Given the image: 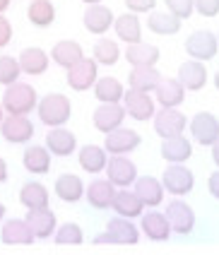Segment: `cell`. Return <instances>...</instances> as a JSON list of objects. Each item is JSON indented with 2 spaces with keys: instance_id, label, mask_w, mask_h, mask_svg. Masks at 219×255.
I'll use <instances>...</instances> for the list:
<instances>
[{
  "instance_id": "6da1fadb",
  "label": "cell",
  "mask_w": 219,
  "mask_h": 255,
  "mask_svg": "<svg viewBox=\"0 0 219 255\" xmlns=\"http://www.w3.org/2000/svg\"><path fill=\"white\" fill-rule=\"evenodd\" d=\"M2 111L12 116H29L31 111H36V104H39V94L29 82H12V85L5 87L2 92Z\"/></svg>"
},
{
  "instance_id": "7a4b0ae2",
  "label": "cell",
  "mask_w": 219,
  "mask_h": 255,
  "mask_svg": "<svg viewBox=\"0 0 219 255\" xmlns=\"http://www.w3.org/2000/svg\"><path fill=\"white\" fill-rule=\"evenodd\" d=\"M36 116L39 121L44 123L46 128H58V126H65L73 116V104L65 94L60 92H51L39 99L36 104Z\"/></svg>"
},
{
  "instance_id": "3957f363",
  "label": "cell",
  "mask_w": 219,
  "mask_h": 255,
  "mask_svg": "<svg viewBox=\"0 0 219 255\" xmlns=\"http://www.w3.org/2000/svg\"><path fill=\"white\" fill-rule=\"evenodd\" d=\"M159 181L164 185V193H169L174 198H186L195 188V173L186 164H169Z\"/></svg>"
},
{
  "instance_id": "277c9868",
  "label": "cell",
  "mask_w": 219,
  "mask_h": 255,
  "mask_svg": "<svg viewBox=\"0 0 219 255\" xmlns=\"http://www.w3.org/2000/svg\"><path fill=\"white\" fill-rule=\"evenodd\" d=\"M120 106L125 109V116H130L132 121H137V123L152 121V116H154V111H157L154 94H149V92H140V89H130V87L123 92Z\"/></svg>"
},
{
  "instance_id": "5b68a950",
  "label": "cell",
  "mask_w": 219,
  "mask_h": 255,
  "mask_svg": "<svg viewBox=\"0 0 219 255\" xmlns=\"http://www.w3.org/2000/svg\"><path fill=\"white\" fill-rule=\"evenodd\" d=\"M164 214L169 219L171 234H176V236H190L195 231V210L190 207L186 200L181 198L169 200L166 207H164Z\"/></svg>"
},
{
  "instance_id": "8992f818",
  "label": "cell",
  "mask_w": 219,
  "mask_h": 255,
  "mask_svg": "<svg viewBox=\"0 0 219 255\" xmlns=\"http://www.w3.org/2000/svg\"><path fill=\"white\" fill-rule=\"evenodd\" d=\"M186 53H188V58L203 60V63L217 58V53H219L217 34L210 31V29H195V31H190L188 39H186Z\"/></svg>"
},
{
  "instance_id": "52a82bcc",
  "label": "cell",
  "mask_w": 219,
  "mask_h": 255,
  "mask_svg": "<svg viewBox=\"0 0 219 255\" xmlns=\"http://www.w3.org/2000/svg\"><path fill=\"white\" fill-rule=\"evenodd\" d=\"M188 130L190 137L200 147H212L219 137V118L210 111H198L193 118H188Z\"/></svg>"
},
{
  "instance_id": "ba28073f",
  "label": "cell",
  "mask_w": 219,
  "mask_h": 255,
  "mask_svg": "<svg viewBox=\"0 0 219 255\" xmlns=\"http://www.w3.org/2000/svg\"><path fill=\"white\" fill-rule=\"evenodd\" d=\"M104 171H106V178L116 185V188H130V185L135 183V178L140 176L135 161L128 159V154H111Z\"/></svg>"
},
{
  "instance_id": "9c48e42d",
  "label": "cell",
  "mask_w": 219,
  "mask_h": 255,
  "mask_svg": "<svg viewBox=\"0 0 219 255\" xmlns=\"http://www.w3.org/2000/svg\"><path fill=\"white\" fill-rule=\"evenodd\" d=\"M152 126H154V132L159 135L161 140L166 137H174V135H181L186 132L188 128V118L181 114L178 109H157L154 116H152Z\"/></svg>"
},
{
  "instance_id": "30bf717a",
  "label": "cell",
  "mask_w": 219,
  "mask_h": 255,
  "mask_svg": "<svg viewBox=\"0 0 219 255\" xmlns=\"http://www.w3.org/2000/svg\"><path fill=\"white\" fill-rule=\"evenodd\" d=\"M97 77H99V63L94 60V58H82V60H77L73 68H68V87L73 89V92H87L94 87L97 82Z\"/></svg>"
},
{
  "instance_id": "8fae6325",
  "label": "cell",
  "mask_w": 219,
  "mask_h": 255,
  "mask_svg": "<svg viewBox=\"0 0 219 255\" xmlns=\"http://www.w3.org/2000/svg\"><path fill=\"white\" fill-rule=\"evenodd\" d=\"M140 132L137 130H132V128H125L120 126L116 130H111V132H106V140H104V149L111 154H132L137 147H140Z\"/></svg>"
},
{
  "instance_id": "7c38bea8",
  "label": "cell",
  "mask_w": 219,
  "mask_h": 255,
  "mask_svg": "<svg viewBox=\"0 0 219 255\" xmlns=\"http://www.w3.org/2000/svg\"><path fill=\"white\" fill-rule=\"evenodd\" d=\"M140 234H145V239H149V241H154V243L169 241L174 236L166 214L159 212L157 207H149V212L140 214Z\"/></svg>"
},
{
  "instance_id": "4fadbf2b",
  "label": "cell",
  "mask_w": 219,
  "mask_h": 255,
  "mask_svg": "<svg viewBox=\"0 0 219 255\" xmlns=\"http://www.w3.org/2000/svg\"><path fill=\"white\" fill-rule=\"evenodd\" d=\"M0 135H2L5 142L27 144L34 137V123L29 121V116L7 114V118H2V123H0Z\"/></svg>"
},
{
  "instance_id": "5bb4252c",
  "label": "cell",
  "mask_w": 219,
  "mask_h": 255,
  "mask_svg": "<svg viewBox=\"0 0 219 255\" xmlns=\"http://www.w3.org/2000/svg\"><path fill=\"white\" fill-rule=\"evenodd\" d=\"M176 80L186 87V92H200L207 87V65L203 60H195V58H188L178 65V72H176Z\"/></svg>"
},
{
  "instance_id": "9a60e30c",
  "label": "cell",
  "mask_w": 219,
  "mask_h": 255,
  "mask_svg": "<svg viewBox=\"0 0 219 255\" xmlns=\"http://www.w3.org/2000/svg\"><path fill=\"white\" fill-rule=\"evenodd\" d=\"M152 94H154L157 106H161V109H178L186 101V87L181 85L176 77H164L161 75L159 85H157V89Z\"/></svg>"
},
{
  "instance_id": "2e32d148",
  "label": "cell",
  "mask_w": 219,
  "mask_h": 255,
  "mask_svg": "<svg viewBox=\"0 0 219 255\" xmlns=\"http://www.w3.org/2000/svg\"><path fill=\"white\" fill-rule=\"evenodd\" d=\"M113 19H116L113 10L109 5H102V2L89 5L87 10H85V14H82L85 29H87L89 34H94V36H104L109 29L113 27Z\"/></svg>"
},
{
  "instance_id": "e0dca14e",
  "label": "cell",
  "mask_w": 219,
  "mask_h": 255,
  "mask_svg": "<svg viewBox=\"0 0 219 255\" xmlns=\"http://www.w3.org/2000/svg\"><path fill=\"white\" fill-rule=\"evenodd\" d=\"M92 123L99 132H111L125 123V109L120 104H99L92 114Z\"/></svg>"
},
{
  "instance_id": "ac0fdd59",
  "label": "cell",
  "mask_w": 219,
  "mask_h": 255,
  "mask_svg": "<svg viewBox=\"0 0 219 255\" xmlns=\"http://www.w3.org/2000/svg\"><path fill=\"white\" fill-rule=\"evenodd\" d=\"M46 149L53 156H70L77 152V135L65 126L51 128V132L46 135Z\"/></svg>"
},
{
  "instance_id": "d6986e66",
  "label": "cell",
  "mask_w": 219,
  "mask_h": 255,
  "mask_svg": "<svg viewBox=\"0 0 219 255\" xmlns=\"http://www.w3.org/2000/svg\"><path fill=\"white\" fill-rule=\"evenodd\" d=\"M106 231H109L113 246H135L140 241V229L135 227V222L128 219V217H120V214H116L113 219H109Z\"/></svg>"
},
{
  "instance_id": "ffe728a7",
  "label": "cell",
  "mask_w": 219,
  "mask_h": 255,
  "mask_svg": "<svg viewBox=\"0 0 219 255\" xmlns=\"http://www.w3.org/2000/svg\"><path fill=\"white\" fill-rule=\"evenodd\" d=\"M190 156H193V142L186 137V132L161 140V159L166 164H186Z\"/></svg>"
},
{
  "instance_id": "44dd1931",
  "label": "cell",
  "mask_w": 219,
  "mask_h": 255,
  "mask_svg": "<svg viewBox=\"0 0 219 255\" xmlns=\"http://www.w3.org/2000/svg\"><path fill=\"white\" fill-rule=\"evenodd\" d=\"M0 241L5 246H31L36 241V236L31 234L29 224L24 219H2V227H0Z\"/></svg>"
},
{
  "instance_id": "7402d4cb",
  "label": "cell",
  "mask_w": 219,
  "mask_h": 255,
  "mask_svg": "<svg viewBox=\"0 0 219 255\" xmlns=\"http://www.w3.org/2000/svg\"><path fill=\"white\" fill-rule=\"evenodd\" d=\"M24 222L29 224L31 234H34L36 239H48V236H53V231H56V227H58V217H56V212H53L51 207L27 210Z\"/></svg>"
},
{
  "instance_id": "603a6c76",
  "label": "cell",
  "mask_w": 219,
  "mask_h": 255,
  "mask_svg": "<svg viewBox=\"0 0 219 255\" xmlns=\"http://www.w3.org/2000/svg\"><path fill=\"white\" fill-rule=\"evenodd\" d=\"M130 188L135 190V195L142 200L145 207H159L164 202V185L154 176H137Z\"/></svg>"
},
{
  "instance_id": "cb8c5ba5",
  "label": "cell",
  "mask_w": 219,
  "mask_h": 255,
  "mask_svg": "<svg viewBox=\"0 0 219 255\" xmlns=\"http://www.w3.org/2000/svg\"><path fill=\"white\" fill-rule=\"evenodd\" d=\"M53 164V154L46 149V144H29L22 154V166L34 176H46Z\"/></svg>"
},
{
  "instance_id": "d4e9b609",
  "label": "cell",
  "mask_w": 219,
  "mask_h": 255,
  "mask_svg": "<svg viewBox=\"0 0 219 255\" xmlns=\"http://www.w3.org/2000/svg\"><path fill=\"white\" fill-rule=\"evenodd\" d=\"M53 193H56L58 200L68 202V205H75V202H80L85 198V183L75 173H60L56 178V183H53Z\"/></svg>"
},
{
  "instance_id": "484cf974",
  "label": "cell",
  "mask_w": 219,
  "mask_h": 255,
  "mask_svg": "<svg viewBox=\"0 0 219 255\" xmlns=\"http://www.w3.org/2000/svg\"><path fill=\"white\" fill-rule=\"evenodd\" d=\"M77 161H80V169L92 173V176H99L106 169V161H109V152L104 149L102 144H85L77 149Z\"/></svg>"
},
{
  "instance_id": "4316f807",
  "label": "cell",
  "mask_w": 219,
  "mask_h": 255,
  "mask_svg": "<svg viewBox=\"0 0 219 255\" xmlns=\"http://www.w3.org/2000/svg\"><path fill=\"white\" fill-rule=\"evenodd\" d=\"M181 24L183 22L169 10H157L154 7L152 12H147V29L157 36H176L181 31Z\"/></svg>"
},
{
  "instance_id": "83f0119b",
  "label": "cell",
  "mask_w": 219,
  "mask_h": 255,
  "mask_svg": "<svg viewBox=\"0 0 219 255\" xmlns=\"http://www.w3.org/2000/svg\"><path fill=\"white\" fill-rule=\"evenodd\" d=\"M116 185L111 183L109 178H94L92 183L87 185V202L94 207V210H111V202H113V195H116Z\"/></svg>"
},
{
  "instance_id": "f1b7e54d",
  "label": "cell",
  "mask_w": 219,
  "mask_h": 255,
  "mask_svg": "<svg viewBox=\"0 0 219 255\" xmlns=\"http://www.w3.org/2000/svg\"><path fill=\"white\" fill-rule=\"evenodd\" d=\"M113 31H116L118 41L123 43H135L142 39V22H140V14L135 12H123L113 19Z\"/></svg>"
},
{
  "instance_id": "f546056e",
  "label": "cell",
  "mask_w": 219,
  "mask_h": 255,
  "mask_svg": "<svg viewBox=\"0 0 219 255\" xmlns=\"http://www.w3.org/2000/svg\"><path fill=\"white\" fill-rule=\"evenodd\" d=\"M111 210L120 217H128V219H135L145 212V205L142 200L135 195V190L130 188H118L116 195H113V202H111Z\"/></svg>"
},
{
  "instance_id": "4dcf8cb0",
  "label": "cell",
  "mask_w": 219,
  "mask_h": 255,
  "mask_svg": "<svg viewBox=\"0 0 219 255\" xmlns=\"http://www.w3.org/2000/svg\"><path fill=\"white\" fill-rule=\"evenodd\" d=\"M161 80V72L157 65H135L128 72V87L130 89H140V92H154Z\"/></svg>"
},
{
  "instance_id": "1f68e13d",
  "label": "cell",
  "mask_w": 219,
  "mask_h": 255,
  "mask_svg": "<svg viewBox=\"0 0 219 255\" xmlns=\"http://www.w3.org/2000/svg\"><path fill=\"white\" fill-rule=\"evenodd\" d=\"M19 68L24 75H29V77H39V75H44L48 70V53H46L44 48H36V46H29V48H24L19 56Z\"/></svg>"
},
{
  "instance_id": "d6a6232c",
  "label": "cell",
  "mask_w": 219,
  "mask_h": 255,
  "mask_svg": "<svg viewBox=\"0 0 219 255\" xmlns=\"http://www.w3.org/2000/svg\"><path fill=\"white\" fill-rule=\"evenodd\" d=\"M51 60L60 65L63 70H68V68H73L77 60H82L85 58V51H82V46L73 39H65V41H58L53 48H51Z\"/></svg>"
},
{
  "instance_id": "836d02e7",
  "label": "cell",
  "mask_w": 219,
  "mask_h": 255,
  "mask_svg": "<svg viewBox=\"0 0 219 255\" xmlns=\"http://www.w3.org/2000/svg\"><path fill=\"white\" fill-rule=\"evenodd\" d=\"M159 56V48L154 43H145L142 39L135 43H128V48H125V60L130 63V68H135V65H157Z\"/></svg>"
},
{
  "instance_id": "e575fe53",
  "label": "cell",
  "mask_w": 219,
  "mask_h": 255,
  "mask_svg": "<svg viewBox=\"0 0 219 255\" xmlns=\"http://www.w3.org/2000/svg\"><path fill=\"white\" fill-rule=\"evenodd\" d=\"M48 188L39 181H29L19 188V202L22 207L27 210H41V207H48Z\"/></svg>"
},
{
  "instance_id": "d590c367",
  "label": "cell",
  "mask_w": 219,
  "mask_h": 255,
  "mask_svg": "<svg viewBox=\"0 0 219 255\" xmlns=\"http://www.w3.org/2000/svg\"><path fill=\"white\" fill-rule=\"evenodd\" d=\"M92 89H94V97L99 104H120L123 92H125L123 82H118L116 77H97Z\"/></svg>"
},
{
  "instance_id": "8d00e7d4",
  "label": "cell",
  "mask_w": 219,
  "mask_h": 255,
  "mask_svg": "<svg viewBox=\"0 0 219 255\" xmlns=\"http://www.w3.org/2000/svg\"><path fill=\"white\" fill-rule=\"evenodd\" d=\"M92 58L104 68H113L120 60V46H118V41L109 39V36H99L94 48H92Z\"/></svg>"
},
{
  "instance_id": "74e56055",
  "label": "cell",
  "mask_w": 219,
  "mask_h": 255,
  "mask_svg": "<svg viewBox=\"0 0 219 255\" xmlns=\"http://www.w3.org/2000/svg\"><path fill=\"white\" fill-rule=\"evenodd\" d=\"M27 17L34 27L46 29L56 22V5L51 0H31L27 7Z\"/></svg>"
},
{
  "instance_id": "f35d334b",
  "label": "cell",
  "mask_w": 219,
  "mask_h": 255,
  "mask_svg": "<svg viewBox=\"0 0 219 255\" xmlns=\"http://www.w3.org/2000/svg\"><path fill=\"white\" fill-rule=\"evenodd\" d=\"M53 241L58 243V246H80V243H85V231L75 222H65V224L56 227Z\"/></svg>"
},
{
  "instance_id": "ab89813d",
  "label": "cell",
  "mask_w": 219,
  "mask_h": 255,
  "mask_svg": "<svg viewBox=\"0 0 219 255\" xmlns=\"http://www.w3.org/2000/svg\"><path fill=\"white\" fill-rule=\"evenodd\" d=\"M22 75V68H19V60L12 56H0V85L7 87L17 82Z\"/></svg>"
},
{
  "instance_id": "60d3db41",
  "label": "cell",
  "mask_w": 219,
  "mask_h": 255,
  "mask_svg": "<svg viewBox=\"0 0 219 255\" xmlns=\"http://www.w3.org/2000/svg\"><path fill=\"white\" fill-rule=\"evenodd\" d=\"M164 5H166V10L171 14H176L181 22L195 14V0H164Z\"/></svg>"
},
{
  "instance_id": "b9f144b4",
  "label": "cell",
  "mask_w": 219,
  "mask_h": 255,
  "mask_svg": "<svg viewBox=\"0 0 219 255\" xmlns=\"http://www.w3.org/2000/svg\"><path fill=\"white\" fill-rule=\"evenodd\" d=\"M195 12L205 17V19H212L219 14V0H195Z\"/></svg>"
},
{
  "instance_id": "7bdbcfd3",
  "label": "cell",
  "mask_w": 219,
  "mask_h": 255,
  "mask_svg": "<svg viewBox=\"0 0 219 255\" xmlns=\"http://www.w3.org/2000/svg\"><path fill=\"white\" fill-rule=\"evenodd\" d=\"M157 7V0H125V10L135 14H147Z\"/></svg>"
},
{
  "instance_id": "ee69618b",
  "label": "cell",
  "mask_w": 219,
  "mask_h": 255,
  "mask_svg": "<svg viewBox=\"0 0 219 255\" xmlns=\"http://www.w3.org/2000/svg\"><path fill=\"white\" fill-rule=\"evenodd\" d=\"M12 36H15V29L10 24V19L5 14H0V48H5L7 43L12 41Z\"/></svg>"
},
{
  "instance_id": "f6af8a7d",
  "label": "cell",
  "mask_w": 219,
  "mask_h": 255,
  "mask_svg": "<svg viewBox=\"0 0 219 255\" xmlns=\"http://www.w3.org/2000/svg\"><path fill=\"white\" fill-rule=\"evenodd\" d=\"M207 190H210V195L215 200H219V169H215L210 173V178H207Z\"/></svg>"
},
{
  "instance_id": "bcb514c9",
  "label": "cell",
  "mask_w": 219,
  "mask_h": 255,
  "mask_svg": "<svg viewBox=\"0 0 219 255\" xmlns=\"http://www.w3.org/2000/svg\"><path fill=\"white\" fill-rule=\"evenodd\" d=\"M94 243H97V246H104V243H106V246H113V243H111V236H109V231L99 234V236L94 239Z\"/></svg>"
},
{
  "instance_id": "7dc6e473",
  "label": "cell",
  "mask_w": 219,
  "mask_h": 255,
  "mask_svg": "<svg viewBox=\"0 0 219 255\" xmlns=\"http://www.w3.org/2000/svg\"><path fill=\"white\" fill-rule=\"evenodd\" d=\"M210 152H212V161H215V166L219 169V137L215 140V144L210 147Z\"/></svg>"
},
{
  "instance_id": "c3c4849f",
  "label": "cell",
  "mask_w": 219,
  "mask_h": 255,
  "mask_svg": "<svg viewBox=\"0 0 219 255\" xmlns=\"http://www.w3.org/2000/svg\"><path fill=\"white\" fill-rule=\"evenodd\" d=\"M7 181V164H5V159L0 156V183H5Z\"/></svg>"
},
{
  "instance_id": "681fc988",
  "label": "cell",
  "mask_w": 219,
  "mask_h": 255,
  "mask_svg": "<svg viewBox=\"0 0 219 255\" xmlns=\"http://www.w3.org/2000/svg\"><path fill=\"white\" fill-rule=\"evenodd\" d=\"M12 5V0H0V14H5V10Z\"/></svg>"
},
{
  "instance_id": "f907efd6",
  "label": "cell",
  "mask_w": 219,
  "mask_h": 255,
  "mask_svg": "<svg viewBox=\"0 0 219 255\" xmlns=\"http://www.w3.org/2000/svg\"><path fill=\"white\" fill-rule=\"evenodd\" d=\"M212 82H215V89H217V92H219V70L215 72V77H212Z\"/></svg>"
},
{
  "instance_id": "816d5d0a",
  "label": "cell",
  "mask_w": 219,
  "mask_h": 255,
  "mask_svg": "<svg viewBox=\"0 0 219 255\" xmlns=\"http://www.w3.org/2000/svg\"><path fill=\"white\" fill-rule=\"evenodd\" d=\"M5 214H7V212H5V205L0 202V224H2V219H5Z\"/></svg>"
},
{
  "instance_id": "f5cc1de1",
  "label": "cell",
  "mask_w": 219,
  "mask_h": 255,
  "mask_svg": "<svg viewBox=\"0 0 219 255\" xmlns=\"http://www.w3.org/2000/svg\"><path fill=\"white\" fill-rule=\"evenodd\" d=\"M85 5H97V2H104V0H82Z\"/></svg>"
},
{
  "instance_id": "db71d44e",
  "label": "cell",
  "mask_w": 219,
  "mask_h": 255,
  "mask_svg": "<svg viewBox=\"0 0 219 255\" xmlns=\"http://www.w3.org/2000/svg\"><path fill=\"white\" fill-rule=\"evenodd\" d=\"M2 118H5V111H2V104H0V123H2Z\"/></svg>"
},
{
  "instance_id": "11a10c76",
  "label": "cell",
  "mask_w": 219,
  "mask_h": 255,
  "mask_svg": "<svg viewBox=\"0 0 219 255\" xmlns=\"http://www.w3.org/2000/svg\"><path fill=\"white\" fill-rule=\"evenodd\" d=\"M217 41H219V29H217Z\"/></svg>"
}]
</instances>
